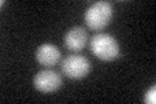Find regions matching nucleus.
I'll return each mask as SVG.
<instances>
[{"mask_svg":"<svg viewBox=\"0 0 156 104\" xmlns=\"http://www.w3.org/2000/svg\"><path fill=\"white\" fill-rule=\"evenodd\" d=\"M90 49L101 61H113L120 55V44L113 37L105 33L95 34L90 39Z\"/></svg>","mask_w":156,"mask_h":104,"instance_id":"f257e3e1","label":"nucleus"},{"mask_svg":"<svg viewBox=\"0 0 156 104\" xmlns=\"http://www.w3.org/2000/svg\"><path fill=\"white\" fill-rule=\"evenodd\" d=\"M113 8L108 2H96L86 9L85 22L87 27L95 31H100L107 27L112 20Z\"/></svg>","mask_w":156,"mask_h":104,"instance_id":"f03ea898","label":"nucleus"},{"mask_svg":"<svg viewBox=\"0 0 156 104\" xmlns=\"http://www.w3.org/2000/svg\"><path fill=\"white\" fill-rule=\"evenodd\" d=\"M90 69L91 64L89 59L78 53L66 56L61 63V72L72 80H80L86 77L90 73Z\"/></svg>","mask_w":156,"mask_h":104,"instance_id":"7ed1b4c3","label":"nucleus"},{"mask_svg":"<svg viewBox=\"0 0 156 104\" xmlns=\"http://www.w3.org/2000/svg\"><path fill=\"white\" fill-rule=\"evenodd\" d=\"M62 85V78L60 73L52 69H44L35 74L34 77V87L43 94H51L57 91Z\"/></svg>","mask_w":156,"mask_h":104,"instance_id":"20e7f679","label":"nucleus"},{"mask_svg":"<svg viewBox=\"0 0 156 104\" xmlns=\"http://www.w3.org/2000/svg\"><path fill=\"white\" fill-rule=\"evenodd\" d=\"M87 42H89V34H87V30L85 27H81V26L72 27L65 34V38H64L65 47L72 52L82 51L86 47Z\"/></svg>","mask_w":156,"mask_h":104,"instance_id":"39448f33","label":"nucleus"},{"mask_svg":"<svg viewBox=\"0 0 156 104\" xmlns=\"http://www.w3.org/2000/svg\"><path fill=\"white\" fill-rule=\"evenodd\" d=\"M35 57H37V61L41 64L42 66L51 68V66H55L56 64L60 61L61 52L55 44L44 43V44H41V46L37 48Z\"/></svg>","mask_w":156,"mask_h":104,"instance_id":"423d86ee","label":"nucleus"},{"mask_svg":"<svg viewBox=\"0 0 156 104\" xmlns=\"http://www.w3.org/2000/svg\"><path fill=\"white\" fill-rule=\"evenodd\" d=\"M143 100H144V103H147V104H155L156 103V87L155 86L150 87L148 90L146 91Z\"/></svg>","mask_w":156,"mask_h":104,"instance_id":"0eeeda50","label":"nucleus"}]
</instances>
